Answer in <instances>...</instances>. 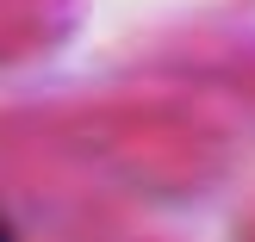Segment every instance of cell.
Returning a JSON list of instances; mask_svg holds the SVG:
<instances>
[{
    "label": "cell",
    "mask_w": 255,
    "mask_h": 242,
    "mask_svg": "<svg viewBox=\"0 0 255 242\" xmlns=\"http://www.w3.org/2000/svg\"><path fill=\"white\" fill-rule=\"evenodd\" d=\"M0 242H19V230H12V224H6V218H0Z\"/></svg>",
    "instance_id": "1"
}]
</instances>
